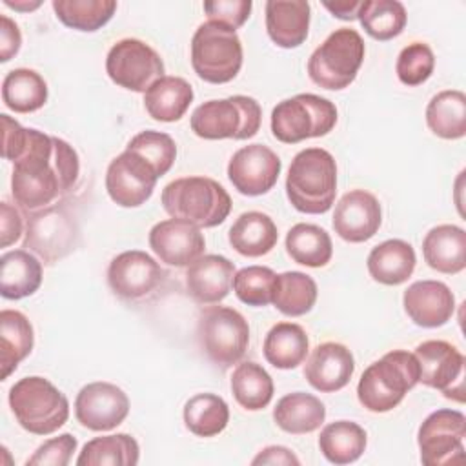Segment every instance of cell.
<instances>
[{
    "mask_svg": "<svg viewBox=\"0 0 466 466\" xmlns=\"http://www.w3.org/2000/svg\"><path fill=\"white\" fill-rule=\"evenodd\" d=\"M80 175V160L71 144L29 127L22 157L13 162L11 193L24 213L53 206L69 193Z\"/></svg>",
    "mask_w": 466,
    "mask_h": 466,
    "instance_id": "obj_1",
    "label": "cell"
},
{
    "mask_svg": "<svg viewBox=\"0 0 466 466\" xmlns=\"http://www.w3.org/2000/svg\"><path fill=\"white\" fill-rule=\"evenodd\" d=\"M286 195L300 213L320 215L329 211L337 195V164L333 155L322 147L299 151L288 169Z\"/></svg>",
    "mask_w": 466,
    "mask_h": 466,
    "instance_id": "obj_2",
    "label": "cell"
},
{
    "mask_svg": "<svg viewBox=\"0 0 466 466\" xmlns=\"http://www.w3.org/2000/svg\"><path fill=\"white\" fill-rule=\"evenodd\" d=\"M162 208L171 218H180L197 228H215L231 211V197L209 177H182L162 189Z\"/></svg>",
    "mask_w": 466,
    "mask_h": 466,
    "instance_id": "obj_3",
    "label": "cell"
},
{
    "mask_svg": "<svg viewBox=\"0 0 466 466\" xmlns=\"http://www.w3.org/2000/svg\"><path fill=\"white\" fill-rule=\"evenodd\" d=\"M419 384V362L413 353L393 350L370 364L359 384V402L373 411L386 413L399 406L404 395Z\"/></svg>",
    "mask_w": 466,
    "mask_h": 466,
    "instance_id": "obj_4",
    "label": "cell"
},
{
    "mask_svg": "<svg viewBox=\"0 0 466 466\" xmlns=\"http://www.w3.org/2000/svg\"><path fill=\"white\" fill-rule=\"evenodd\" d=\"M9 406L16 422L35 435L55 433L69 417L67 397L38 375L24 377L11 386Z\"/></svg>",
    "mask_w": 466,
    "mask_h": 466,
    "instance_id": "obj_5",
    "label": "cell"
},
{
    "mask_svg": "<svg viewBox=\"0 0 466 466\" xmlns=\"http://www.w3.org/2000/svg\"><path fill=\"white\" fill-rule=\"evenodd\" d=\"M262 109L258 102L246 95L208 100L191 115V129L206 140H246L258 133Z\"/></svg>",
    "mask_w": 466,
    "mask_h": 466,
    "instance_id": "obj_6",
    "label": "cell"
},
{
    "mask_svg": "<svg viewBox=\"0 0 466 466\" xmlns=\"http://www.w3.org/2000/svg\"><path fill=\"white\" fill-rule=\"evenodd\" d=\"M364 53L362 36L351 27H339L311 53L308 75L319 87L344 89L357 78Z\"/></svg>",
    "mask_w": 466,
    "mask_h": 466,
    "instance_id": "obj_7",
    "label": "cell"
},
{
    "mask_svg": "<svg viewBox=\"0 0 466 466\" xmlns=\"http://www.w3.org/2000/svg\"><path fill=\"white\" fill-rule=\"evenodd\" d=\"M238 35L217 22L200 24L191 38V66L209 84L231 82L242 67Z\"/></svg>",
    "mask_w": 466,
    "mask_h": 466,
    "instance_id": "obj_8",
    "label": "cell"
},
{
    "mask_svg": "<svg viewBox=\"0 0 466 466\" xmlns=\"http://www.w3.org/2000/svg\"><path fill=\"white\" fill-rule=\"evenodd\" d=\"M337 124V107L331 100L300 93L279 102L271 111V133L284 144L328 135Z\"/></svg>",
    "mask_w": 466,
    "mask_h": 466,
    "instance_id": "obj_9",
    "label": "cell"
},
{
    "mask_svg": "<svg viewBox=\"0 0 466 466\" xmlns=\"http://www.w3.org/2000/svg\"><path fill=\"white\" fill-rule=\"evenodd\" d=\"M197 340L206 357L226 370L244 357L249 344V324L233 308L209 306L198 315Z\"/></svg>",
    "mask_w": 466,
    "mask_h": 466,
    "instance_id": "obj_10",
    "label": "cell"
},
{
    "mask_svg": "<svg viewBox=\"0 0 466 466\" xmlns=\"http://www.w3.org/2000/svg\"><path fill=\"white\" fill-rule=\"evenodd\" d=\"M106 71L116 86L135 93H146L164 76V62L146 42L138 38H122L109 49Z\"/></svg>",
    "mask_w": 466,
    "mask_h": 466,
    "instance_id": "obj_11",
    "label": "cell"
},
{
    "mask_svg": "<svg viewBox=\"0 0 466 466\" xmlns=\"http://www.w3.org/2000/svg\"><path fill=\"white\" fill-rule=\"evenodd\" d=\"M76 238V220L62 204L27 215L24 248L35 251L46 264H55L75 249Z\"/></svg>",
    "mask_w": 466,
    "mask_h": 466,
    "instance_id": "obj_12",
    "label": "cell"
},
{
    "mask_svg": "<svg viewBox=\"0 0 466 466\" xmlns=\"http://www.w3.org/2000/svg\"><path fill=\"white\" fill-rule=\"evenodd\" d=\"M466 417L459 410L442 408L430 413L417 435L420 462L426 466H446L464 459Z\"/></svg>",
    "mask_w": 466,
    "mask_h": 466,
    "instance_id": "obj_13",
    "label": "cell"
},
{
    "mask_svg": "<svg viewBox=\"0 0 466 466\" xmlns=\"http://www.w3.org/2000/svg\"><path fill=\"white\" fill-rule=\"evenodd\" d=\"M419 362V382L464 400V355L446 340H424L413 351Z\"/></svg>",
    "mask_w": 466,
    "mask_h": 466,
    "instance_id": "obj_14",
    "label": "cell"
},
{
    "mask_svg": "<svg viewBox=\"0 0 466 466\" xmlns=\"http://www.w3.org/2000/svg\"><path fill=\"white\" fill-rule=\"evenodd\" d=\"M160 264L140 249L118 253L107 268V284L111 291L124 300H144L151 297L166 280Z\"/></svg>",
    "mask_w": 466,
    "mask_h": 466,
    "instance_id": "obj_15",
    "label": "cell"
},
{
    "mask_svg": "<svg viewBox=\"0 0 466 466\" xmlns=\"http://www.w3.org/2000/svg\"><path fill=\"white\" fill-rule=\"evenodd\" d=\"M158 175L137 153L124 151L115 157L106 171V189L109 198L122 208L146 204L155 189Z\"/></svg>",
    "mask_w": 466,
    "mask_h": 466,
    "instance_id": "obj_16",
    "label": "cell"
},
{
    "mask_svg": "<svg viewBox=\"0 0 466 466\" xmlns=\"http://www.w3.org/2000/svg\"><path fill=\"white\" fill-rule=\"evenodd\" d=\"M127 413V395L122 388L111 382H89L75 399V417L91 431H109L122 424Z\"/></svg>",
    "mask_w": 466,
    "mask_h": 466,
    "instance_id": "obj_17",
    "label": "cell"
},
{
    "mask_svg": "<svg viewBox=\"0 0 466 466\" xmlns=\"http://www.w3.org/2000/svg\"><path fill=\"white\" fill-rule=\"evenodd\" d=\"M282 162L279 155L262 144H249L233 153L228 164V178L246 197L268 193L279 180Z\"/></svg>",
    "mask_w": 466,
    "mask_h": 466,
    "instance_id": "obj_18",
    "label": "cell"
},
{
    "mask_svg": "<svg viewBox=\"0 0 466 466\" xmlns=\"http://www.w3.org/2000/svg\"><path fill=\"white\" fill-rule=\"evenodd\" d=\"M149 248L167 266L184 268L204 255L206 238L195 224L180 218H167L151 228Z\"/></svg>",
    "mask_w": 466,
    "mask_h": 466,
    "instance_id": "obj_19",
    "label": "cell"
},
{
    "mask_svg": "<svg viewBox=\"0 0 466 466\" xmlns=\"http://www.w3.org/2000/svg\"><path fill=\"white\" fill-rule=\"evenodd\" d=\"M335 233L351 244L370 240L382 224V209L377 197L364 189L348 191L335 206Z\"/></svg>",
    "mask_w": 466,
    "mask_h": 466,
    "instance_id": "obj_20",
    "label": "cell"
},
{
    "mask_svg": "<svg viewBox=\"0 0 466 466\" xmlns=\"http://www.w3.org/2000/svg\"><path fill=\"white\" fill-rule=\"evenodd\" d=\"M404 311L420 328H441L455 311L451 289L439 280H417L408 286L402 297Z\"/></svg>",
    "mask_w": 466,
    "mask_h": 466,
    "instance_id": "obj_21",
    "label": "cell"
},
{
    "mask_svg": "<svg viewBox=\"0 0 466 466\" xmlns=\"http://www.w3.org/2000/svg\"><path fill=\"white\" fill-rule=\"evenodd\" d=\"M355 371L353 353L340 342L319 344L304 366V377L311 388L322 393L342 390Z\"/></svg>",
    "mask_w": 466,
    "mask_h": 466,
    "instance_id": "obj_22",
    "label": "cell"
},
{
    "mask_svg": "<svg viewBox=\"0 0 466 466\" xmlns=\"http://www.w3.org/2000/svg\"><path fill=\"white\" fill-rule=\"evenodd\" d=\"M235 264L222 255H202L186 269V289L198 304L224 300L233 286Z\"/></svg>",
    "mask_w": 466,
    "mask_h": 466,
    "instance_id": "obj_23",
    "label": "cell"
},
{
    "mask_svg": "<svg viewBox=\"0 0 466 466\" xmlns=\"http://www.w3.org/2000/svg\"><path fill=\"white\" fill-rule=\"evenodd\" d=\"M309 4L304 0L266 2V31L284 49L299 47L308 38Z\"/></svg>",
    "mask_w": 466,
    "mask_h": 466,
    "instance_id": "obj_24",
    "label": "cell"
},
{
    "mask_svg": "<svg viewBox=\"0 0 466 466\" xmlns=\"http://www.w3.org/2000/svg\"><path fill=\"white\" fill-rule=\"evenodd\" d=\"M422 255L439 273H461L466 268V231L455 224L431 228L422 240Z\"/></svg>",
    "mask_w": 466,
    "mask_h": 466,
    "instance_id": "obj_25",
    "label": "cell"
},
{
    "mask_svg": "<svg viewBox=\"0 0 466 466\" xmlns=\"http://www.w3.org/2000/svg\"><path fill=\"white\" fill-rule=\"evenodd\" d=\"M366 264L373 280L386 286H399L411 277L417 257L411 244L400 238H390L370 251Z\"/></svg>",
    "mask_w": 466,
    "mask_h": 466,
    "instance_id": "obj_26",
    "label": "cell"
},
{
    "mask_svg": "<svg viewBox=\"0 0 466 466\" xmlns=\"http://www.w3.org/2000/svg\"><path fill=\"white\" fill-rule=\"evenodd\" d=\"M228 238L237 253L255 258L275 248L279 231L269 215L262 211H246L233 222Z\"/></svg>",
    "mask_w": 466,
    "mask_h": 466,
    "instance_id": "obj_27",
    "label": "cell"
},
{
    "mask_svg": "<svg viewBox=\"0 0 466 466\" xmlns=\"http://www.w3.org/2000/svg\"><path fill=\"white\" fill-rule=\"evenodd\" d=\"M42 284V264L25 249H13L0 258V293L18 300L33 295Z\"/></svg>",
    "mask_w": 466,
    "mask_h": 466,
    "instance_id": "obj_28",
    "label": "cell"
},
{
    "mask_svg": "<svg viewBox=\"0 0 466 466\" xmlns=\"http://www.w3.org/2000/svg\"><path fill=\"white\" fill-rule=\"evenodd\" d=\"M326 419V408L311 393L293 391L284 395L275 410L273 420L277 426L291 435H304L319 430Z\"/></svg>",
    "mask_w": 466,
    "mask_h": 466,
    "instance_id": "obj_29",
    "label": "cell"
},
{
    "mask_svg": "<svg viewBox=\"0 0 466 466\" xmlns=\"http://www.w3.org/2000/svg\"><path fill=\"white\" fill-rule=\"evenodd\" d=\"M193 102V87L180 76H162L144 93V107L158 122L180 120Z\"/></svg>",
    "mask_w": 466,
    "mask_h": 466,
    "instance_id": "obj_30",
    "label": "cell"
},
{
    "mask_svg": "<svg viewBox=\"0 0 466 466\" xmlns=\"http://www.w3.org/2000/svg\"><path fill=\"white\" fill-rule=\"evenodd\" d=\"M33 326L29 319L16 309L0 311V366L2 380H5L16 366L33 350Z\"/></svg>",
    "mask_w": 466,
    "mask_h": 466,
    "instance_id": "obj_31",
    "label": "cell"
},
{
    "mask_svg": "<svg viewBox=\"0 0 466 466\" xmlns=\"http://www.w3.org/2000/svg\"><path fill=\"white\" fill-rule=\"evenodd\" d=\"M264 359L279 370H293L306 360L309 340L302 326L295 322H277L264 339Z\"/></svg>",
    "mask_w": 466,
    "mask_h": 466,
    "instance_id": "obj_32",
    "label": "cell"
},
{
    "mask_svg": "<svg viewBox=\"0 0 466 466\" xmlns=\"http://www.w3.org/2000/svg\"><path fill=\"white\" fill-rule=\"evenodd\" d=\"M426 124L441 138H462L466 135V95L457 89L433 95L426 107Z\"/></svg>",
    "mask_w": 466,
    "mask_h": 466,
    "instance_id": "obj_33",
    "label": "cell"
},
{
    "mask_svg": "<svg viewBox=\"0 0 466 466\" xmlns=\"http://www.w3.org/2000/svg\"><path fill=\"white\" fill-rule=\"evenodd\" d=\"M366 431L353 420H335L322 428L319 448L331 464H350L366 450Z\"/></svg>",
    "mask_w": 466,
    "mask_h": 466,
    "instance_id": "obj_34",
    "label": "cell"
},
{
    "mask_svg": "<svg viewBox=\"0 0 466 466\" xmlns=\"http://www.w3.org/2000/svg\"><path fill=\"white\" fill-rule=\"evenodd\" d=\"M2 100L15 113H33L47 102V84L35 69H11L2 82Z\"/></svg>",
    "mask_w": 466,
    "mask_h": 466,
    "instance_id": "obj_35",
    "label": "cell"
},
{
    "mask_svg": "<svg viewBox=\"0 0 466 466\" xmlns=\"http://www.w3.org/2000/svg\"><path fill=\"white\" fill-rule=\"evenodd\" d=\"M286 251L297 264L322 268L331 260L333 244L320 226L299 222L286 235Z\"/></svg>",
    "mask_w": 466,
    "mask_h": 466,
    "instance_id": "obj_36",
    "label": "cell"
},
{
    "mask_svg": "<svg viewBox=\"0 0 466 466\" xmlns=\"http://www.w3.org/2000/svg\"><path fill=\"white\" fill-rule=\"evenodd\" d=\"M140 457V448L135 437L115 433L95 437L84 444L76 464L78 466H135Z\"/></svg>",
    "mask_w": 466,
    "mask_h": 466,
    "instance_id": "obj_37",
    "label": "cell"
},
{
    "mask_svg": "<svg viewBox=\"0 0 466 466\" xmlns=\"http://www.w3.org/2000/svg\"><path fill=\"white\" fill-rule=\"evenodd\" d=\"M231 391L235 400L248 411L264 410L273 399V379L257 362H240L231 375Z\"/></svg>",
    "mask_w": 466,
    "mask_h": 466,
    "instance_id": "obj_38",
    "label": "cell"
},
{
    "mask_svg": "<svg viewBox=\"0 0 466 466\" xmlns=\"http://www.w3.org/2000/svg\"><path fill=\"white\" fill-rule=\"evenodd\" d=\"M317 282L302 271H284L277 275L273 291L275 308L288 317H300L311 311L317 302Z\"/></svg>",
    "mask_w": 466,
    "mask_h": 466,
    "instance_id": "obj_39",
    "label": "cell"
},
{
    "mask_svg": "<svg viewBox=\"0 0 466 466\" xmlns=\"http://www.w3.org/2000/svg\"><path fill=\"white\" fill-rule=\"evenodd\" d=\"M229 408L215 393H197L184 404V424L197 437H215L226 430Z\"/></svg>",
    "mask_w": 466,
    "mask_h": 466,
    "instance_id": "obj_40",
    "label": "cell"
},
{
    "mask_svg": "<svg viewBox=\"0 0 466 466\" xmlns=\"http://www.w3.org/2000/svg\"><path fill=\"white\" fill-rule=\"evenodd\" d=\"M56 18L71 29L93 33L104 27L116 11L115 0H53Z\"/></svg>",
    "mask_w": 466,
    "mask_h": 466,
    "instance_id": "obj_41",
    "label": "cell"
},
{
    "mask_svg": "<svg viewBox=\"0 0 466 466\" xmlns=\"http://www.w3.org/2000/svg\"><path fill=\"white\" fill-rule=\"evenodd\" d=\"M357 18L371 38L386 42L404 31L408 15L399 0H362Z\"/></svg>",
    "mask_w": 466,
    "mask_h": 466,
    "instance_id": "obj_42",
    "label": "cell"
},
{
    "mask_svg": "<svg viewBox=\"0 0 466 466\" xmlns=\"http://www.w3.org/2000/svg\"><path fill=\"white\" fill-rule=\"evenodd\" d=\"M277 273L266 266H248L235 273L233 291L248 306H268L273 300Z\"/></svg>",
    "mask_w": 466,
    "mask_h": 466,
    "instance_id": "obj_43",
    "label": "cell"
},
{
    "mask_svg": "<svg viewBox=\"0 0 466 466\" xmlns=\"http://www.w3.org/2000/svg\"><path fill=\"white\" fill-rule=\"evenodd\" d=\"M126 149L142 157L155 169L158 178L171 169V166L177 158L175 140L167 133H160V131H153V129H146V131H140L138 135H135L127 142Z\"/></svg>",
    "mask_w": 466,
    "mask_h": 466,
    "instance_id": "obj_44",
    "label": "cell"
},
{
    "mask_svg": "<svg viewBox=\"0 0 466 466\" xmlns=\"http://www.w3.org/2000/svg\"><path fill=\"white\" fill-rule=\"evenodd\" d=\"M433 67L435 55L431 47L424 42H411L399 53L395 71L404 86L415 87L424 84L431 76Z\"/></svg>",
    "mask_w": 466,
    "mask_h": 466,
    "instance_id": "obj_45",
    "label": "cell"
},
{
    "mask_svg": "<svg viewBox=\"0 0 466 466\" xmlns=\"http://www.w3.org/2000/svg\"><path fill=\"white\" fill-rule=\"evenodd\" d=\"M76 451V439L71 433H62L40 444L25 461V466H67Z\"/></svg>",
    "mask_w": 466,
    "mask_h": 466,
    "instance_id": "obj_46",
    "label": "cell"
},
{
    "mask_svg": "<svg viewBox=\"0 0 466 466\" xmlns=\"http://www.w3.org/2000/svg\"><path fill=\"white\" fill-rule=\"evenodd\" d=\"M251 0H213L204 2V11L209 22L226 25L231 31H237L249 18Z\"/></svg>",
    "mask_w": 466,
    "mask_h": 466,
    "instance_id": "obj_47",
    "label": "cell"
},
{
    "mask_svg": "<svg viewBox=\"0 0 466 466\" xmlns=\"http://www.w3.org/2000/svg\"><path fill=\"white\" fill-rule=\"evenodd\" d=\"M0 120H2V157L5 160L16 162L25 151L29 127H22L15 118H11L5 113L0 115Z\"/></svg>",
    "mask_w": 466,
    "mask_h": 466,
    "instance_id": "obj_48",
    "label": "cell"
},
{
    "mask_svg": "<svg viewBox=\"0 0 466 466\" xmlns=\"http://www.w3.org/2000/svg\"><path fill=\"white\" fill-rule=\"evenodd\" d=\"M24 229V222L16 208H13L9 202L0 204V235H2V248H7L15 244Z\"/></svg>",
    "mask_w": 466,
    "mask_h": 466,
    "instance_id": "obj_49",
    "label": "cell"
},
{
    "mask_svg": "<svg viewBox=\"0 0 466 466\" xmlns=\"http://www.w3.org/2000/svg\"><path fill=\"white\" fill-rule=\"evenodd\" d=\"M22 46L18 25L5 15L0 16V62H9Z\"/></svg>",
    "mask_w": 466,
    "mask_h": 466,
    "instance_id": "obj_50",
    "label": "cell"
},
{
    "mask_svg": "<svg viewBox=\"0 0 466 466\" xmlns=\"http://www.w3.org/2000/svg\"><path fill=\"white\" fill-rule=\"evenodd\" d=\"M251 464H282V466H291V464H300L299 457L286 446H268L257 453V457L251 461Z\"/></svg>",
    "mask_w": 466,
    "mask_h": 466,
    "instance_id": "obj_51",
    "label": "cell"
},
{
    "mask_svg": "<svg viewBox=\"0 0 466 466\" xmlns=\"http://www.w3.org/2000/svg\"><path fill=\"white\" fill-rule=\"evenodd\" d=\"M322 5L340 20H355L362 0H335V2H322Z\"/></svg>",
    "mask_w": 466,
    "mask_h": 466,
    "instance_id": "obj_52",
    "label": "cell"
},
{
    "mask_svg": "<svg viewBox=\"0 0 466 466\" xmlns=\"http://www.w3.org/2000/svg\"><path fill=\"white\" fill-rule=\"evenodd\" d=\"M4 4L15 11H33L36 7H40V0H4Z\"/></svg>",
    "mask_w": 466,
    "mask_h": 466,
    "instance_id": "obj_53",
    "label": "cell"
}]
</instances>
